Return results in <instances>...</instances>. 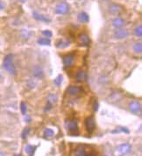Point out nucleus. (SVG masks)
<instances>
[{"label":"nucleus","instance_id":"nucleus-1","mask_svg":"<svg viewBox=\"0 0 142 156\" xmlns=\"http://www.w3.org/2000/svg\"><path fill=\"white\" fill-rule=\"evenodd\" d=\"M3 67L9 74H11L12 76H15L17 74V70H16L15 65L13 63L12 55H8L4 57V61H3Z\"/></svg>","mask_w":142,"mask_h":156},{"label":"nucleus","instance_id":"nucleus-2","mask_svg":"<svg viewBox=\"0 0 142 156\" xmlns=\"http://www.w3.org/2000/svg\"><path fill=\"white\" fill-rule=\"evenodd\" d=\"M66 129L70 135H77L79 133L78 122L76 119H68L66 121Z\"/></svg>","mask_w":142,"mask_h":156},{"label":"nucleus","instance_id":"nucleus-3","mask_svg":"<svg viewBox=\"0 0 142 156\" xmlns=\"http://www.w3.org/2000/svg\"><path fill=\"white\" fill-rule=\"evenodd\" d=\"M84 125H85V128H86L87 133L89 134H91L96 129V122H95L94 117L90 116V117H87L84 121Z\"/></svg>","mask_w":142,"mask_h":156},{"label":"nucleus","instance_id":"nucleus-4","mask_svg":"<svg viewBox=\"0 0 142 156\" xmlns=\"http://www.w3.org/2000/svg\"><path fill=\"white\" fill-rule=\"evenodd\" d=\"M69 11V5L66 2H61L58 4L55 7V13L58 15H64L67 14Z\"/></svg>","mask_w":142,"mask_h":156},{"label":"nucleus","instance_id":"nucleus-5","mask_svg":"<svg viewBox=\"0 0 142 156\" xmlns=\"http://www.w3.org/2000/svg\"><path fill=\"white\" fill-rule=\"evenodd\" d=\"M75 156H97L96 153L93 151H87V149L83 147L80 146L78 147H76V151H75Z\"/></svg>","mask_w":142,"mask_h":156},{"label":"nucleus","instance_id":"nucleus-6","mask_svg":"<svg viewBox=\"0 0 142 156\" xmlns=\"http://www.w3.org/2000/svg\"><path fill=\"white\" fill-rule=\"evenodd\" d=\"M118 152L122 156L127 155L132 152V146L129 143H123L118 147Z\"/></svg>","mask_w":142,"mask_h":156},{"label":"nucleus","instance_id":"nucleus-7","mask_svg":"<svg viewBox=\"0 0 142 156\" xmlns=\"http://www.w3.org/2000/svg\"><path fill=\"white\" fill-rule=\"evenodd\" d=\"M67 92L68 95L72 96V97H76L78 95L82 94L83 92V89L82 88L81 86H69L68 89H67Z\"/></svg>","mask_w":142,"mask_h":156},{"label":"nucleus","instance_id":"nucleus-8","mask_svg":"<svg viewBox=\"0 0 142 156\" xmlns=\"http://www.w3.org/2000/svg\"><path fill=\"white\" fill-rule=\"evenodd\" d=\"M129 110L134 114H141V104L138 101H132L129 104Z\"/></svg>","mask_w":142,"mask_h":156},{"label":"nucleus","instance_id":"nucleus-9","mask_svg":"<svg viewBox=\"0 0 142 156\" xmlns=\"http://www.w3.org/2000/svg\"><path fill=\"white\" fill-rule=\"evenodd\" d=\"M129 36V32L127 29L125 28H119L116 29L114 32V37L117 39H123L127 38Z\"/></svg>","mask_w":142,"mask_h":156},{"label":"nucleus","instance_id":"nucleus-10","mask_svg":"<svg viewBox=\"0 0 142 156\" xmlns=\"http://www.w3.org/2000/svg\"><path fill=\"white\" fill-rule=\"evenodd\" d=\"M75 63V58L73 55H67L63 57V64L66 68H70Z\"/></svg>","mask_w":142,"mask_h":156},{"label":"nucleus","instance_id":"nucleus-11","mask_svg":"<svg viewBox=\"0 0 142 156\" xmlns=\"http://www.w3.org/2000/svg\"><path fill=\"white\" fill-rule=\"evenodd\" d=\"M125 25V21L124 19H122L120 17H116L114 20H112V26L116 28H123V26Z\"/></svg>","mask_w":142,"mask_h":156},{"label":"nucleus","instance_id":"nucleus-12","mask_svg":"<svg viewBox=\"0 0 142 156\" xmlns=\"http://www.w3.org/2000/svg\"><path fill=\"white\" fill-rule=\"evenodd\" d=\"M79 42L81 43L82 47H87L90 43V39L89 37V35H87L86 34H81L79 35Z\"/></svg>","mask_w":142,"mask_h":156},{"label":"nucleus","instance_id":"nucleus-13","mask_svg":"<svg viewBox=\"0 0 142 156\" xmlns=\"http://www.w3.org/2000/svg\"><path fill=\"white\" fill-rule=\"evenodd\" d=\"M33 76L34 78H39L41 79L44 77V72H43V69H41L40 66H36L33 69Z\"/></svg>","mask_w":142,"mask_h":156},{"label":"nucleus","instance_id":"nucleus-14","mask_svg":"<svg viewBox=\"0 0 142 156\" xmlns=\"http://www.w3.org/2000/svg\"><path fill=\"white\" fill-rule=\"evenodd\" d=\"M70 46V42H69V40L67 39H60L57 43H56V47H58V48H60V49H64V48H66V47H69Z\"/></svg>","mask_w":142,"mask_h":156},{"label":"nucleus","instance_id":"nucleus-15","mask_svg":"<svg viewBox=\"0 0 142 156\" xmlns=\"http://www.w3.org/2000/svg\"><path fill=\"white\" fill-rule=\"evenodd\" d=\"M33 18L35 20L41 21V22H46V23H49L50 22V19H48L47 17H46V16H44L42 14H40V13L36 12H34L33 13Z\"/></svg>","mask_w":142,"mask_h":156},{"label":"nucleus","instance_id":"nucleus-16","mask_svg":"<svg viewBox=\"0 0 142 156\" xmlns=\"http://www.w3.org/2000/svg\"><path fill=\"white\" fill-rule=\"evenodd\" d=\"M120 10H121L120 5H119L117 4H111L109 6V12L111 14H118V13H119Z\"/></svg>","mask_w":142,"mask_h":156},{"label":"nucleus","instance_id":"nucleus-17","mask_svg":"<svg viewBox=\"0 0 142 156\" xmlns=\"http://www.w3.org/2000/svg\"><path fill=\"white\" fill-rule=\"evenodd\" d=\"M85 79H86V73H85V71L82 70V69L77 71V73L76 74V82H82L85 81Z\"/></svg>","mask_w":142,"mask_h":156},{"label":"nucleus","instance_id":"nucleus-18","mask_svg":"<svg viewBox=\"0 0 142 156\" xmlns=\"http://www.w3.org/2000/svg\"><path fill=\"white\" fill-rule=\"evenodd\" d=\"M37 147L36 146H32V145H27L25 147V152L29 156H33L34 155V152L36 150Z\"/></svg>","mask_w":142,"mask_h":156},{"label":"nucleus","instance_id":"nucleus-19","mask_svg":"<svg viewBox=\"0 0 142 156\" xmlns=\"http://www.w3.org/2000/svg\"><path fill=\"white\" fill-rule=\"evenodd\" d=\"M77 19H78V20H79V22H81V23H88V22H89V20H90L89 15H88L86 12H83L79 13V15H78Z\"/></svg>","mask_w":142,"mask_h":156},{"label":"nucleus","instance_id":"nucleus-20","mask_svg":"<svg viewBox=\"0 0 142 156\" xmlns=\"http://www.w3.org/2000/svg\"><path fill=\"white\" fill-rule=\"evenodd\" d=\"M133 52L138 55H141L142 53V43L141 42H137L133 45Z\"/></svg>","mask_w":142,"mask_h":156},{"label":"nucleus","instance_id":"nucleus-21","mask_svg":"<svg viewBox=\"0 0 142 156\" xmlns=\"http://www.w3.org/2000/svg\"><path fill=\"white\" fill-rule=\"evenodd\" d=\"M20 35L23 39H28L31 37V35H32V32L30 30H28V29H22L21 30Z\"/></svg>","mask_w":142,"mask_h":156},{"label":"nucleus","instance_id":"nucleus-22","mask_svg":"<svg viewBox=\"0 0 142 156\" xmlns=\"http://www.w3.org/2000/svg\"><path fill=\"white\" fill-rule=\"evenodd\" d=\"M57 100H58V97L55 94H50L47 97V103H49L51 104H55L57 102Z\"/></svg>","mask_w":142,"mask_h":156},{"label":"nucleus","instance_id":"nucleus-23","mask_svg":"<svg viewBox=\"0 0 142 156\" xmlns=\"http://www.w3.org/2000/svg\"><path fill=\"white\" fill-rule=\"evenodd\" d=\"M50 39L48 38H46V37H43V38H41V39H38V43L40 45H43V46H49L50 45Z\"/></svg>","mask_w":142,"mask_h":156},{"label":"nucleus","instance_id":"nucleus-24","mask_svg":"<svg viewBox=\"0 0 142 156\" xmlns=\"http://www.w3.org/2000/svg\"><path fill=\"white\" fill-rule=\"evenodd\" d=\"M134 34L136 37L138 38H141L142 37V26H137L135 29H134Z\"/></svg>","mask_w":142,"mask_h":156},{"label":"nucleus","instance_id":"nucleus-25","mask_svg":"<svg viewBox=\"0 0 142 156\" xmlns=\"http://www.w3.org/2000/svg\"><path fill=\"white\" fill-rule=\"evenodd\" d=\"M44 134H45V136L47 137V138H51V137H53L55 135V133H54V131L52 129L47 128L44 131Z\"/></svg>","mask_w":142,"mask_h":156},{"label":"nucleus","instance_id":"nucleus-26","mask_svg":"<svg viewBox=\"0 0 142 156\" xmlns=\"http://www.w3.org/2000/svg\"><path fill=\"white\" fill-rule=\"evenodd\" d=\"M62 79H63V77H62V76H58L57 77L55 78V80H54V82H55V84L56 85V86H60L61 84V82H62Z\"/></svg>","mask_w":142,"mask_h":156},{"label":"nucleus","instance_id":"nucleus-27","mask_svg":"<svg viewBox=\"0 0 142 156\" xmlns=\"http://www.w3.org/2000/svg\"><path fill=\"white\" fill-rule=\"evenodd\" d=\"M27 85H28V87L29 88H31V89H33V88H35V86H36V82H35V81H34V79H30V80H28V82H27Z\"/></svg>","mask_w":142,"mask_h":156},{"label":"nucleus","instance_id":"nucleus-28","mask_svg":"<svg viewBox=\"0 0 142 156\" xmlns=\"http://www.w3.org/2000/svg\"><path fill=\"white\" fill-rule=\"evenodd\" d=\"M20 110H21V112H22V114H23V115H26L27 107H26V104H25V103H21Z\"/></svg>","mask_w":142,"mask_h":156},{"label":"nucleus","instance_id":"nucleus-29","mask_svg":"<svg viewBox=\"0 0 142 156\" xmlns=\"http://www.w3.org/2000/svg\"><path fill=\"white\" fill-rule=\"evenodd\" d=\"M42 34H43V36H45L46 38H51L52 36H53V34H52V32L51 31H49V30H45V31H43L42 32Z\"/></svg>","mask_w":142,"mask_h":156},{"label":"nucleus","instance_id":"nucleus-30","mask_svg":"<svg viewBox=\"0 0 142 156\" xmlns=\"http://www.w3.org/2000/svg\"><path fill=\"white\" fill-rule=\"evenodd\" d=\"M29 132H30V129H29V128L26 127L25 129H24V131L22 132V135H21L22 138H23V139H25V138L27 137V135L29 134Z\"/></svg>","mask_w":142,"mask_h":156},{"label":"nucleus","instance_id":"nucleus-31","mask_svg":"<svg viewBox=\"0 0 142 156\" xmlns=\"http://www.w3.org/2000/svg\"><path fill=\"white\" fill-rule=\"evenodd\" d=\"M119 132H123V133H129V130L125 128V127H120L119 130H116V131H113L112 133H119Z\"/></svg>","mask_w":142,"mask_h":156},{"label":"nucleus","instance_id":"nucleus-32","mask_svg":"<svg viewBox=\"0 0 142 156\" xmlns=\"http://www.w3.org/2000/svg\"><path fill=\"white\" fill-rule=\"evenodd\" d=\"M52 105H53V104L47 103V104L46 105V108H45V112H48V111H50V110L52 109Z\"/></svg>","mask_w":142,"mask_h":156},{"label":"nucleus","instance_id":"nucleus-33","mask_svg":"<svg viewBox=\"0 0 142 156\" xmlns=\"http://www.w3.org/2000/svg\"><path fill=\"white\" fill-rule=\"evenodd\" d=\"M4 7H5V3H4V1L0 0V11L4 10Z\"/></svg>","mask_w":142,"mask_h":156},{"label":"nucleus","instance_id":"nucleus-34","mask_svg":"<svg viewBox=\"0 0 142 156\" xmlns=\"http://www.w3.org/2000/svg\"><path fill=\"white\" fill-rule=\"evenodd\" d=\"M93 106H94V107H93L94 111H95V112H97V111L98 110V103L96 101V102L94 103V105H93Z\"/></svg>","mask_w":142,"mask_h":156},{"label":"nucleus","instance_id":"nucleus-35","mask_svg":"<svg viewBox=\"0 0 142 156\" xmlns=\"http://www.w3.org/2000/svg\"><path fill=\"white\" fill-rule=\"evenodd\" d=\"M25 122H27V123L31 122V117H29V116H26V115H25Z\"/></svg>","mask_w":142,"mask_h":156},{"label":"nucleus","instance_id":"nucleus-36","mask_svg":"<svg viewBox=\"0 0 142 156\" xmlns=\"http://www.w3.org/2000/svg\"><path fill=\"white\" fill-rule=\"evenodd\" d=\"M2 79V73H1V71H0V80Z\"/></svg>","mask_w":142,"mask_h":156},{"label":"nucleus","instance_id":"nucleus-37","mask_svg":"<svg viewBox=\"0 0 142 156\" xmlns=\"http://www.w3.org/2000/svg\"><path fill=\"white\" fill-rule=\"evenodd\" d=\"M104 2H110V1H111V0H103Z\"/></svg>","mask_w":142,"mask_h":156},{"label":"nucleus","instance_id":"nucleus-38","mask_svg":"<svg viewBox=\"0 0 142 156\" xmlns=\"http://www.w3.org/2000/svg\"><path fill=\"white\" fill-rule=\"evenodd\" d=\"M0 156H4V154H2V153H0Z\"/></svg>","mask_w":142,"mask_h":156},{"label":"nucleus","instance_id":"nucleus-39","mask_svg":"<svg viewBox=\"0 0 142 156\" xmlns=\"http://www.w3.org/2000/svg\"><path fill=\"white\" fill-rule=\"evenodd\" d=\"M79 1H81V2H82H82H85L86 0H79Z\"/></svg>","mask_w":142,"mask_h":156},{"label":"nucleus","instance_id":"nucleus-40","mask_svg":"<svg viewBox=\"0 0 142 156\" xmlns=\"http://www.w3.org/2000/svg\"><path fill=\"white\" fill-rule=\"evenodd\" d=\"M14 156H21L20 155H14Z\"/></svg>","mask_w":142,"mask_h":156}]
</instances>
